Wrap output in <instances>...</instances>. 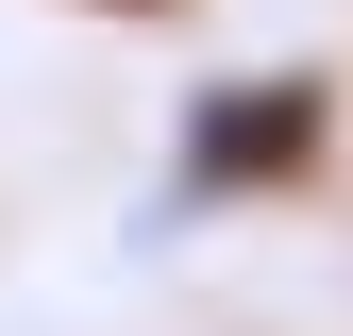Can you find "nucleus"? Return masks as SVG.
Masks as SVG:
<instances>
[{"label":"nucleus","instance_id":"nucleus-1","mask_svg":"<svg viewBox=\"0 0 353 336\" xmlns=\"http://www.w3.org/2000/svg\"><path fill=\"white\" fill-rule=\"evenodd\" d=\"M320 84H252V101H202V185H286V168H320Z\"/></svg>","mask_w":353,"mask_h":336},{"label":"nucleus","instance_id":"nucleus-2","mask_svg":"<svg viewBox=\"0 0 353 336\" xmlns=\"http://www.w3.org/2000/svg\"><path fill=\"white\" fill-rule=\"evenodd\" d=\"M101 17H185V0H101Z\"/></svg>","mask_w":353,"mask_h":336}]
</instances>
